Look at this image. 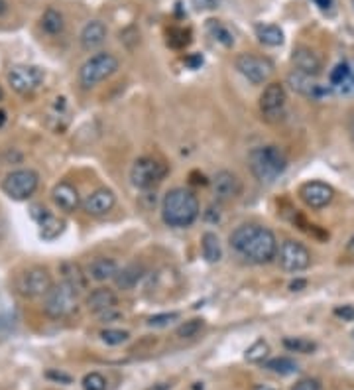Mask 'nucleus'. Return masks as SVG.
<instances>
[{
	"instance_id": "f257e3e1",
	"label": "nucleus",
	"mask_w": 354,
	"mask_h": 390,
	"mask_svg": "<svg viewBox=\"0 0 354 390\" xmlns=\"http://www.w3.org/2000/svg\"><path fill=\"white\" fill-rule=\"evenodd\" d=\"M228 245L240 259L252 264H270L277 259V239L275 234L258 223H244L236 227L228 236Z\"/></svg>"
},
{
	"instance_id": "f03ea898",
	"label": "nucleus",
	"mask_w": 354,
	"mask_h": 390,
	"mask_svg": "<svg viewBox=\"0 0 354 390\" xmlns=\"http://www.w3.org/2000/svg\"><path fill=\"white\" fill-rule=\"evenodd\" d=\"M199 211L201 207L197 195L185 187H173L161 201V219L173 229L191 227L199 217Z\"/></svg>"
},
{
	"instance_id": "7ed1b4c3",
	"label": "nucleus",
	"mask_w": 354,
	"mask_h": 390,
	"mask_svg": "<svg viewBox=\"0 0 354 390\" xmlns=\"http://www.w3.org/2000/svg\"><path fill=\"white\" fill-rule=\"evenodd\" d=\"M248 168L262 185H272L288 169V154L275 144L256 146L250 150Z\"/></svg>"
},
{
	"instance_id": "20e7f679",
	"label": "nucleus",
	"mask_w": 354,
	"mask_h": 390,
	"mask_svg": "<svg viewBox=\"0 0 354 390\" xmlns=\"http://www.w3.org/2000/svg\"><path fill=\"white\" fill-rule=\"evenodd\" d=\"M120 67V62L115 53L99 52L92 53L91 57L81 65L79 69V85L83 89H92L99 83H103L105 79L115 75Z\"/></svg>"
},
{
	"instance_id": "39448f33",
	"label": "nucleus",
	"mask_w": 354,
	"mask_h": 390,
	"mask_svg": "<svg viewBox=\"0 0 354 390\" xmlns=\"http://www.w3.org/2000/svg\"><path fill=\"white\" fill-rule=\"evenodd\" d=\"M77 290L61 280L59 284H53L52 290L43 296V312L52 319H63L77 312Z\"/></svg>"
},
{
	"instance_id": "423d86ee",
	"label": "nucleus",
	"mask_w": 354,
	"mask_h": 390,
	"mask_svg": "<svg viewBox=\"0 0 354 390\" xmlns=\"http://www.w3.org/2000/svg\"><path fill=\"white\" fill-rule=\"evenodd\" d=\"M168 176V166L154 156H140L130 168V183L136 189H154Z\"/></svg>"
},
{
	"instance_id": "0eeeda50",
	"label": "nucleus",
	"mask_w": 354,
	"mask_h": 390,
	"mask_svg": "<svg viewBox=\"0 0 354 390\" xmlns=\"http://www.w3.org/2000/svg\"><path fill=\"white\" fill-rule=\"evenodd\" d=\"M53 286L52 274L43 266H30L14 280V288L22 298H43Z\"/></svg>"
},
{
	"instance_id": "6e6552de",
	"label": "nucleus",
	"mask_w": 354,
	"mask_h": 390,
	"mask_svg": "<svg viewBox=\"0 0 354 390\" xmlns=\"http://www.w3.org/2000/svg\"><path fill=\"white\" fill-rule=\"evenodd\" d=\"M39 185L38 171L30 168H20L10 171L2 180V192L14 201H26L28 197L36 194Z\"/></svg>"
},
{
	"instance_id": "1a4fd4ad",
	"label": "nucleus",
	"mask_w": 354,
	"mask_h": 390,
	"mask_svg": "<svg viewBox=\"0 0 354 390\" xmlns=\"http://www.w3.org/2000/svg\"><path fill=\"white\" fill-rule=\"evenodd\" d=\"M235 67L238 69V73L244 79H248L250 83L254 85H264L268 83L272 73H274V64L258 53H240L236 55Z\"/></svg>"
},
{
	"instance_id": "9d476101",
	"label": "nucleus",
	"mask_w": 354,
	"mask_h": 390,
	"mask_svg": "<svg viewBox=\"0 0 354 390\" xmlns=\"http://www.w3.org/2000/svg\"><path fill=\"white\" fill-rule=\"evenodd\" d=\"M277 262L286 272H303L311 266V252L299 241L288 239L277 248Z\"/></svg>"
},
{
	"instance_id": "9b49d317",
	"label": "nucleus",
	"mask_w": 354,
	"mask_h": 390,
	"mask_svg": "<svg viewBox=\"0 0 354 390\" xmlns=\"http://www.w3.org/2000/svg\"><path fill=\"white\" fill-rule=\"evenodd\" d=\"M8 85L20 95L38 91L46 81V71L38 65H12L6 73Z\"/></svg>"
},
{
	"instance_id": "f8f14e48",
	"label": "nucleus",
	"mask_w": 354,
	"mask_h": 390,
	"mask_svg": "<svg viewBox=\"0 0 354 390\" xmlns=\"http://www.w3.org/2000/svg\"><path fill=\"white\" fill-rule=\"evenodd\" d=\"M286 104H288V93L282 83H268L260 95V113L264 120L268 122H279L286 115Z\"/></svg>"
},
{
	"instance_id": "ddd939ff",
	"label": "nucleus",
	"mask_w": 354,
	"mask_h": 390,
	"mask_svg": "<svg viewBox=\"0 0 354 390\" xmlns=\"http://www.w3.org/2000/svg\"><path fill=\"white\" fill-rule=\"evenodd\" d=\"M213 194L217 201L221 203H230L242 195V182L230 169H221L213 178Z\"/></svg>"
},
{
	"instance_id": "4468645a",
	"label": "nucleus",
	"mask_w": 354,
	"mask_h": 390,
	"mask_svg": "<svg viewBox=\"0 0 354 390\" xmlns=\"http://www.w3.org/2000/svg\"><path fill=\"white\" fill-rule=\"evenodd\" d=\"M115 205H117V195L108 187H97L81 203V207L89 217H106Z\"/></svg>"
},
{
	"instance_id": "2eb2a0df",
	"label": "nucleus",
	"mask_w": 354,
	"mask_h": 390,
	"mask_svg": "<svg viewBox=\"0 0 354 390\" xmlns=\"http://www.w3.org/2000/svg\"><path fill=\"white\" fill-rule=\"evenodd\" d=\"M299 197L309 209H323L335 199V189L325 182H307L299 187Z\"/></svg>"
},
{
	"instance_id": "dca6fc26",
	"label": "nucleus",
	"mask_w": 354,
	"mask_h": 390,
	"mask_svg": "<svg viewBox=\"0 0 354 390\" xmlns=\"http://www.w3.org/2000/svg\"><path fill=\"white\" fill-rule=\"evenodd\" d=\"M30 215H32L34 221L38 223L39 236L43 241L57 239L59 234L63 233V229H66V221L63 219H59L57 215H53L50 209L41 207V205H34L32 211H30Z\"/></svg>"
},
{
	"instance_id": "f3484780",
	"label": "nucleus",
	"mask_w": 354,
	"mask_h": 390,
	"mask_svg": "<svg viewBox=\"0 0 354 390\" xmlns=\"http://www.w3.org/2000/svg\"><path fill=\"white\" fill-rule=\"evenodd\" d=\"M288 85L302 97H307V99H321L331 93V89H325L323 85L317 83V77H311L307 73H302L297 69L289 71L288 73Z\"/></svg>"
},
{
	"instance_id": "a211bd4d",
	"label": "nucleus",
	"mask_w": 354,
	"mask_h": 390,
	"mask_svg": "<svg viewBox=\"0 0 354 390\" xmlns=\"http://www.w3.org/2000/svg\"><path fill=\"white\" fill-rule=\"evenodd\" d=\"M52 201L55 203V207L63 213H75L83 203L79 197L77 187L69 182H59L53 185Z\"/></svg>"
},
{
	"instance_id": "6ab92c4d",
	"label": "nucleus",
	"mask_w": 354,
	"mask_h": 390,
	"mask_svg": "<svg viewBox=\"0 0 354 390\" xmlns=\"http://www.w3.org/2000/svg\"><path fill=\"white\" fill-rule=\"evenodd\" d=\"M291 64L295 65L297 71L307 73L311 77H319L321 71H323V62L317 53L307 48V46H297L293 53H291Z\"/></svg>"
},
{
	"instance_id": "aec40b11",
	"label": "nucleus",
	"mask_w": 354,
	"mask_h": 390,
	"mask_svg": "<svg viewBox=\"0 0 354 390\" xmlns=\"http://www.w3.org/2000/svg\"><path fill=\"white\" fill-rule=\"evenodd\" d=\"M106 34H108V30H106V26L101 20H91V22H87V24L83 26V30H81V34H79L81 48H83L85 52H92V50L101 48V46L105 44Z\"/></svg>"
},
{
	"instance_id": "412c9836",
	"label": "nucleus",
	"mask_w": 354,
	"mask_h": 390,
	"mask_svg": "<svg viewBox=\"0 0 354 390\" xmlns=\"http://www.w3.org/2000/svg\"><path fill=\"white\" fill-rule=\"evenodd\" d=\"M85 306L87 310L95 315L106 312V310H112L118 306V296L115 294V290L110 288H95L92 292H89V296L85 299Z\"/></svg>"
},
{
	"instance_id": "4be33fe9",
	"label": "nucleus",
	"mask_w": 354,
	"mask_h": 390,
	"mask_svg": "<svg viewBox=\"0 0 354 390\" xmlns=\"http://www.w3.org/2000/svg\"><path fill=\"white\" fill-rule=\"evenodd\" d=\"M59 274H61V280L67 282L71 288H75L79 294L89 288V280H91L89 274H85V270L79 266L77 262H73V260L61 262L59 264Z\"/></svg>"
},
{
	"instance_id": "5701e85b",
	"label": "nucleus",
	"mask_w": 354,
	"mask_h": 390,
	"mask_svg": "<svg viewBox=\"0 0 354 390\" xmlns=\"http://www.w3.org/2000/svg\"><path fill=\"white\" fill-rule=\"evenodd\" d=\"M144 266L142 264H138V262H130V264H126L124 268H120L118 274L115 276V286L118 290H122V292H128V290H134V288L138 286V282L144 278Z\"/></svg>"
},
{
	"instance_id": "b1692460",
	"label": "nucleus",
	"mask_w": 354,
	"mask_h": 390,
	"mask_svg": "<svg viewBox=\"0 0 354 390\" xmlns=\"http://www.w3.org/2000/svg\"><path fill=\"white\" fill-rule=\"evenodd\" d=\"M118 264L115 259H108V257H99L89 264L87 274L89 278L95 282H108V280H115V276L118 274Z\"/></svg>"
},
{
	"instance_id": "393cba45",
	"label": "nucleus",
	"mask_w": 354,
	"mask_h": 390,
	"mask_svg": "<svg viewBox=\"0 0 354 390\" xmlns=\"http://www.w3.org/2000/svg\"><path fill=\"white\" fill-rule=\"evenodd\" d=\"M201 252H203V259L207 260L209 264H215L223 259V247H221V239L217 236V233L207 231L201 236Z\"/></svg>"
},
{
	"instance_id": "a878e982",
	"label": "nucleus",
	"mask_w": 354,
	"mask_h": 390,
	"mask_svg": "<svg viewBox=\"0 0 354 390\" xmlns=\"http://www.w3.org/2000/svg\"><path fill=\"white\" fill-rule=\"evenodd\" d=\"M39 26H41V30L48 36H57V34H61L66 30V18H63V14L59 12V10H55V8L50 6V8H46L43 14H41Z\"/></svg>"
},
{
	"instance_id": "bb28decb",
	"label": "nucleus",
	"mask_w": 354,
	"mask_h": 390,
	"mask_svg": "<svg viewBox=\"0 0 354 390\" xmlns=\"http://www.w3.org/2000/svg\"><path fill=\"white\" fill-rule=\"evenodd\" d=\"M254 32H256V38L260 44L264 46H270V48H277L284 44V30L275 24H256L254 26Z\"/></svg>"
},
{
	"instance_id": "cd10ccee",
	"label": "nucleus",
	"mask_w": 354,
	"mask_h": 390,
	"mask_svg": "<svg viewBox=\"0 0 354 390\" xmlns=\"http://www.w3.org/2000/svg\"><path fill=\"white\" fill-rule=\"evenodd\" d=\"M264 366H266L270 373L279 375V377H288V375H293V373L299 371V364L295 363L293 359H289V357H274V359L266 361Z\"/></svg>"
},
{
	"instance_id": "c85d7f7f",
	"label": "nucleus",
	"mask_w": 354,
	"mask_h": 390,
	"mask_svg": "<svg viewBox=\"0 0 354 390\" xmlns=\"http://www.w3.org/2000/svg\"><path fill=\"white\" fill-rule=\"evenodd\" d=\"M207 32H209L210 38L217 39L219 44H223L224 48H230V46L235 44L233 32L224 26L223 22H219V20H209V22H207Z\"/></svg>"
},
{
	"instance_id": "c756f323",
	"label": "nucleus",
	"mask_w": 354,
	"mask_h": 390,
	"mask_svg": "<svg viewBox=\"0 0 354 390\" xmlns=\"http://www.w3.org/2000/svg\"><path fill=\"white\" fill-rule=\"evenodd\" d=\"M284 347L291 353H302V355H311L317 351V343L307 337H286Z\"/></svg>"
},
{
	"instance_id": "7c9ffc66",
	"label": "nucleus",
	"mask_w": 354,
	"mask_h": 390,
	"mask_svg": "<svg viewBox=\"0 0 354 390\" xmlns=\"http://www.w3.org/2000/svg\"><path fill=\"white\" fill-rule=\"evenodd\" d=\"M203 329H205V319L193 317V319H187V322H184V324L179 325V327L175 329V335L181 339H193L197 337Z\"/></svg>"
},
{
	"instance_id": "2f4dec72",
	"label": "nucleus",
	"mask_w": 354,
	"mask_h": 390,
	"mask_svg": "<svg viewBox=\"0 0 354 390\" xmlns=\"http://www.w3.org/2000/svg\"><path fill=\"white\" fill-rule=\"evenodd\" d=\"M191 44V32L187 28H171L168 32V46L173 50H184Z\"/></svg>"
},
{
	"instance_id": "473e14b6",
	"label": "nucleus",
	"mask_w": 354,
	"mask_h": 390,
	"mask_svg": "<svg viewBox=\"0 0 354 390\" xmlns=\"http://www.w3.org/2000/svg\"><path fill=\"white\" fill-rule=\"evenodd\" d=\"M268 353H270V345H268L264 339H258V341H254L248 349H246L244 359H246L248 363H264L266 357H268Z\"/></svg>"
},
{
	"instance_id": "72a5a7b5",
	"label": "nucleus",
	"mask_w": 354,
	"mask_h": 390,
	"mask_svg": "<svg viewBox=\"0 0 354 390\" xmlns=\"http://www.w3.org/2000/svg\"><path fill=\"white\" fill-rule=\"evenodd\" d=\"M101 339L106 345H122L130 339L128 331H122V329H103L101 331Z\"/></svg>"
},
{
	"instance_id": "f704fd0d",
	"label": "nucleus",
	"mask_w": 354,
	"mask_h": 390,
	"mask_svg": "<svg viewBox=\"0 0 354 390\" xmlns=\"http://www.w3.org/2000/svg\"><path fill=\"white\" fill-rule=\"evenodd\" d=\"M83 390H106V378L101 373H89L83 378Z\"/></svg>"
},
{
	"instance_id": "c9c22d12",
	"label": "nucleus",
	"mask_w": 354,
	"mask_h": 390,
	"mask_svg": "<svg viewBox=\"0 0 354 390\" xmlns=\"http://www.w3.org/2000/svg\"><path fill=\"white\" fill-rule=\"evenodd\" d=\"M179 319V313L177 312H164V313H156L152 317H148V325L150 327H166L170 325L171 322Z\"/></svg>"
},
{
	"instance_id": "e433bc0d",
	"label": "nucleus",
	"mask_w": 354,
	"mask_h": 390,
	"mask_svg": "<svg viewBox=\"0 0 354 390\" xmlns=\"http://www.w3.org/2000/svg\"><path fill=\"white\" fill-rule=\"evenodd\" d=\"M291 390H321V382L317 378H302Z\"/></svg>"
},
{
	"instance_id": "4c0bfd02",
	"label": "nucleus",
	"mask_w": 354,
	"mask_h": 390,
	"mask_svg": "<svg viewBox=\"0 0 354 390\" xmlns=\"http://www.w3.org/2000/svg\"><path fill=\"white\" fill-rule=\"evenodd\" d=\"M97 317H99L103 324H112V322H118V319L122 317V313L118 312L117 308H112V310H106V312L99 313Z\"/></svg>"
},
{
	"instance_id": "58836bf2",
	"label": "nucleus",
	"mask_w": 354,
	"mask_h": 390,
	"mask_svg": "<svg viewBox=\"0 0 354 390\" xmlns=\"http://www.w3.org/2000/svg\"><path fill=\"white\" fill-rule=\"evenodd\" d=\"M335 315H337V317H342V319H346V322H351V319H354V308L353 306L335 308Z\"/></svg>"
},
{
	"instance_id": "ea45409f",
	"label": "nucleus",
	"mask_w": 354,
	"mask_h": 390,
	"mask_svg": "<svg viewBox=\"0 0 354 390\" xmlns=\"http://www.w3.org/2000/svg\"><path fill=\"white\" fill-rule=\"evenodd\" d=\"M48 378H52V380H57V382H63V384H69L73 378L66 375V373H57V371H50L48 373Z\"/></svg>"
},
{
	"instance_id": "a19ab883",
	"label": "nucleus",
	"mask_w": 354,
	"mask_h": 390,
	"mask_svg": "<svg viewBox=\"0 0 354 390\" xmlns=\"http://www.w3.org/2000/svg\"><path fill=\"white\" fill-rule=\"evenodd\" d=\"M346 130H348V138L354 146V109L348 113V118H346Z\"/></svg>"
},
{
	"instance_id": "79ce46f5",
	"label": "nucleus",
	"mask_w": 354,
	"mask_h": 390,
	"mask_svg": "<svg viewBox=\"0 0 354 390\" xmlns=\"http://www.w3.org/2000/svg\"><path fill=\"white\" fill-rule=\"evenodd\" d=\"M201 64H203V55H201V53H195V55L187 57V65H189V67H193V69L199 67Z\"/></svg>"
},
{
	"instance_id": "37998d69",
	"label": "nucleus",
	"mask_w": 354,
	"mask_h": 390,
	"mask_svg": "<svg viewBox=\"0 0 354 390\" xmlns=\"http://www.w3.org/2000/svg\"><path fill=\"white\" fill-rule=\"evenodd\" d=\"M193 4H195L197 8H215L217 6L215 0H193Z\"/></svg>"
},
{
	"instance_id": "c03bdc74",
	"label": "nucleus",
	"mask_w": 354,
	"mask_h": 390,
	"mask_svg": "<svg viewBox=\"0 0 354 390\" xmlns=\"http://www.w3.org/2000/svg\"><path fill=\"white\" fill-rule=\"evenodd\" d=\"M344 252H346V257H351L354 259V234L348 239V243H346V248H344Z\"/></svg>"
},
{
	"instance_id": "a18cd8bd",
	"label": "nucleus",
	"mask_w": 354,
	"mask_h": 390,
	"mask_svg": "<svg viewBox=\"0 0 354 390\" xmlns=\"http://www.w3.org/2000/svg\"><path fill=\"white\" fill-rule=\"evenodd\" d=\"M191 178H195V180H191V183H197V185H201V183L205 185V183H207V180H205V176H203V174L199 176L197 171H193V174H191Z\"/></svg>"
},
{
	"instance_id": "49530a36",
	"label": "nucleus",
	"mask_w": 354,
	"mask_h": 390,
	"mask_svg": "<svg viewBox=\"0 0 354 390\" xmlns=\"http://www.w3.org/2000/svg\"><path fill=\"white\" fill-rule=\"evenodd\" d=\"M305 284H307L305 280H295V282H291V284H289V290H293V292H297L299 288H305Z\"/></svg>"
},
{
	"instance_id": "de8ad7c7",
	"label": "nucleus",
	"mask_w": 354,
	"mask_h": 390,
	"mask_svg": "<svg viewBox=\"0 0 354 390\" xmlns=\"http://www.w3.org/2000/svg\"><path fill=\"white\" fill-rule=\"evenodd\" d=\"M8 12V0H0V16Z\"/></svg>"
},
{
	"instance_id": "09e8293b",
	"label": "nucleus",
	"mask_w": 354,
	"mask_h": 390,
	"mask_svg": "<svg viewBox=\"0 0 354 390\" xmlns=\"http://www.w3.org/2000/svg\"><path fill=\"white\" fill-rule=\"evenodd\" d=\"M4 124H6V111L0 109V129H2Z\"/></svg>"
},
{
	"instance_id": "8fccbe9b",
	"label": "nucleus",
	"mask_w": 354,
	"mask_h": 390,
	"mask_svg": "<svg viewBox=\"0 0 354 390\" xmlns=\"http://www.w3.org/2000/svg\"><path fill=\"white\" fill-rule=\"evenodd\" d=\"M150 390H170V389H168V384H161V382H159V384H154Z\"/></svg>"
},
{
	"instance_id": "3c124183",
	"label": "nucleus",
	"mask_w": 354,
	"mask_h": 390,
	"mask_svg": "<svg viewBox=\"0 0 354 390\" xmlns=\"http://www.w3.org/2000/svg\"><path fill=\"white\" fill-rule=\"evenodd\" d=\"M254 390H275L272 387H266V384H258V387H254Z\"/></svg>"
},
{
	"instance_id": "603ef678",
	"label": "nucleus",
	"mask_w": 354,
	"mask_h": 390,
	"mask_svg": "<svg viewBox=\"0 0 354 390\" xmlns=\"http://www.w3.org/2000/svg\"><path fill=\"white\" fill-rule=\"evenodd\" d=\"M4 99V91H2V87H0V101Z\"/></svg>"
},
{
	"instance_id": "864d4df0",
	"label": "nucleus",
	"mask_w": 354,
	"mask_h": 390,
	"mask_svg": "<svg viewBox=\"0 0 354 390\" xmlns=\"http://www.w3.org/2000/svg\"><path fill=\"white\" fill-rule=\"evenodd\" d=\"M353 2H354V0H353Z\"/></svg>"
}]
</instances>
